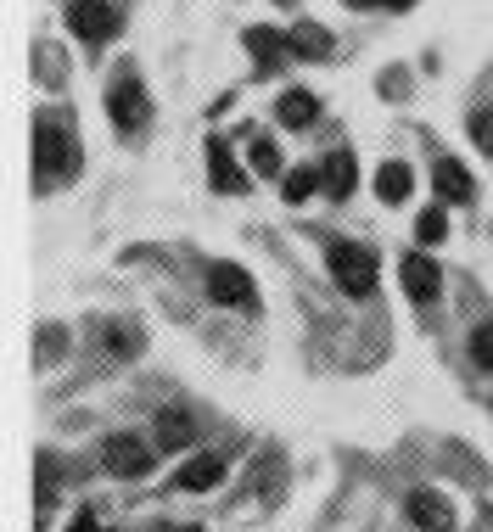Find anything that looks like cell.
<instances>
[{"instance_id": "1", "label": "cell", "mask_w": 493, "mask_h": 532, "mask_svg": "<svg viewBox=\"0 0 493 532\" xmlns=\"http://www.w3.org/2000/svg\"><path fill=\"white\" fill-rule=\"evenodd\" d=\"M73 174H79V124H73V112L62 107L34 112V180H40V191H57Z\"/></svg>"}, {"instance_id": "2", "label": "cell", "mask_w": 493, "mask_h": 532, "mask_svg": "<svg viewBox=\"0 0 493 532\" xmlns=\"http://www.w3.org/2000/svg\"><path fill=\"white\" fill-rule=\"evenodd\" d=\"M107 118H113L124 135L146 129V118H152V96H146V84H141L135 68H118L113 79H107Z\"/></svg>"}, {"instance_id": "3", "label": "cell", "mask_w": 493, "mask_h": 532, "mask_svg": "<svg viewBox=\"0 0 493 532\" xmlns=\"http://www.w3.org/2000/svg\"><path fill=\"white\" fill-rule=\"evenodd\" d=\"M325 264H331V280H337L348 297H370V292H376V252H370V247H359V241H331Z\"/></svg>"}, {"instance_id": "4", "label": "cell", "mask_w": 493, "mask_h": 532, "mask_svg": "<svg viewBox=\"0 0 493 532\" xmlns=\"http://www.w3.org/2000/svg\"><path fill=\"white\" fill-rule=\"evenodd\" d=\"M157 454H163L157 443H141V437H129V432H113L107 443H101V465H107L113 476H124V482L152 476L157 471Z\"/></svg>"}, {"instance_id": "5", "label": "cell", "mask_w": 493, "mask_h": 532, "mask_svg": "<svg viewBox=\"0 0 493 532\" xmlns=\"http://www.w3.org/2000/svg\"><path fill=\"white\" fill-rule=\"evenodd\" d=\"M68 28L85 45H107V40H118L124 12H118L113 0H73V6H68Z\"/></svg>"}, {"instance_id": "6", "label": "cell", "mask_w": 493, "mask_h": 532, "mask_svg": "<svg viewBox=\"0 0 493 532\" xmlns=\"http://www.w3.org/2000/svg\"><path fill=\"white\" fill-rule=\"evenodd\" d=\"M208 297L219 308H258V286L253 275L241 264H230V258H219V264H208Z\"/></svg>"}, {"instance_id": "7", "label": "cell", "mask_w": 493, "mask_h": 532, "mask_svg": "<svg viewBox=\"0 0 493 532\" xmlns=\"http://www.w3.org/2000/svg\"><path fill=\"white\" fill-rule=\"evenodd\" d=\"M398 275H404V292H409V303H437V292H443V269H437V258L432 252H409L404 264H398Z\"/></svg>"}, {"instance_id": "8", "label": "cell", "mask_w": 493, "mask_h": 532, "mask_svg": "<svg viewBox=\"0 0 493 532\" xmlns=\"http://www.w3.org/2000/svg\"><path fill=\"white\" fill-rule=\"evenodd\" d=\"M152 443L163 448V454H174V448H185V443H197V415H191V409H157Z\"/></svg>"}, {"instance_id": "9", "label": "cell", "mask_w": 493, "mask_h": 532, "mask_svg": "<svg viewBox=\"0 0 493 532\" xmlns=\"http://www.w3.org/2000/svg\"><path fill=\"white\" fill-rule=\"evenodd\" d=\"M247 51L258 56V73H275L286 62V56H297L292 51V34H281V28H247Z\"/></svg>"}, {"instance_id": "10", "label": "cell", "mask_w": 493, "mask_h": 532, "mask_svg": "<svg viewBox=\"0 0 493 532\" xmlns=\"http://www.w3.org/2000/svg\"><path fill=\"white\" fill-rule=\"evenodd\" d=\"M432 191H437V202H471L477 185H471V174H465L460 157H437L432 163Z\"/></svg>"}, {"instance_id": "11", "label": "cell", "mask_w": 493, "mask_h": 532, "mask_svg": "<svg viewBox=\"0 0 493 532\" xmlns=\"http://www.w3.org/2000/svg\"><path fill=\"white\" fill-rule=\"evenodd\" d=\"M208 180H213V191H225V196L247 191V174L236 168V157H230L225 135H208Z\"/></svg>"}, {"instance_id": "12", "label": "cell", "mask_w": 493, "mask_h": 532, "mask_svg": "<svg viewBox=\"0 0 493 532\" xmlns=\"http://www.w3.org/2000/svg\"><path fill=\"white\" fill-rule=\"evenodd\" d=\"M409 521H415L421 532H454V510H449V499H443V493H432V488L409 493Z\"/></svg>"}, {"instance_id": "13", "label": "cell", "mask_w": 493, "mask_h": 532, "mask_svg": "<svg viewBox=\"0 0 493 532\" xmlns=\"http://www.w3.org/2000/svg\"><path fill=\"white\" fill-rule=\"evenodd\" d=\"M320 185H325L331 202H348L353 185H359V163H353V152H331V157H325V163H320Z\"/></svg>"}, {"instance_id": "14", "label": "cell", "mask_w": 493, "mask_h": 532, "mask_svg": "<svg viewBox=\"0 0 493 532\" xmlns=\"http://www.w3.org/2000/svg\"><path fill=\"white\" fill-rule=\"evenodd\" d=\"M174 482H180L185 493H208V488H219V482H225V454H197V460H185Z\"/></svg>"}, {"instance_id": "15", "label": "cell", "mask_w": 493, "mask_h": 532, "mask_svg": "<svg viewBox=\"0 0 493 532\" xmlns=\"http://www.w3.org/2000/svg\"><path fill=\"white\" fill-rule=\"evenodd\" d=\"M275 118H281L286 129H309L314 118H320V96H314V90H286V96L275 101Z\"/></svg>"}, {"instance_id": "16", "label": "cell", "mask_w": 493, "mask_h": 532, "mask_svg": "<svg viewBox=\"0 0 493 532\" xmlns=\"http://www.w3.org/2000/svg\"><path fill=\"white\" fill-rule=\"evenodd\" d=\"M409 191H415V174H409V163H381V168H376V196L387 202V208L409 202Z\"/></svg>"}, {"instance_id": "17", "label": "cell", "mask_w": 493, "mask_h": 532, "mask_svg": "<svg viewBox=\"0 0 493 532\" xmlns=\"http://www.w3.org/2000/svg\"><path fill=\"white\" fill-rule=\"evenodd\" d=\"M101 348L107 353H118V359H129V353H141V331H135V325H101Z\"/></svg>"}, {"instance_id": "18", "label": "cell", "mask_w": 493, "mask_h": 532, "mask_svg": "<svg viewBox=\"0 0 493 532\" xmlns=\"http://www.w3.org/2000/svg\"><path fill=\"white\" fill-rule=\"evenodd\" d=\"M247 163H253V174H264V180H275L281 174V146L264 135H253V146H247Z\"/></svg>"}, {"instance_id": "19", "label": "cell", "mask_w": 493, "mask_h": 532, "mask_svg": "<svg viewBox=\"0 0 493 532\" xmlns=\"http://www.w3.org/2000/svg\"><path fill=\"white\" fill-rule=\"evenodd\" d=\"M443 236H449V219H443V208H421V213H415V241H421V247H437Z\"/></svg>"}, {"instance_id": "20", "label": "cell", "mask_w": 493, "mask_h": 532, "mask_svg": "<svg viewBox=\"0 0 493 532\" xmlns=\"http://www.w3.org/2000/svg\"><path fill=\"white\" fill-rule=\"evenodd\" d=\"M314 185H320V168H297V174H286L281 196L297 208V202H309V196H314Z\"/></svg>"}, {"instance_id": "21", "label": "cell", "mask_w": 493, "mask_h": 532, "mask_svg": "<svg viewBox=\"0 0 493 532\" xmlns=\"http://www.w3.org/2000/svg\"><path fill=\"white\" fill-rule=\"evenodd\" d=\"M292 51L297 56H331V40H325V28H292Z\"/></svg>"}, {"instance_id": "22", "label": "cell", "mask_w": 493, "mask_h": 532, "mask_svg": "<svg viewBox=\"0 0 493 532\" xmlns=\"http://www.w3.org/2000/svg\"><path fill=\"white\" fill-rule=\"evenodd\" d=\"M471 364H477V370H488V376H493V320L471 331Z\"/></svg>"}, {"instance_id": "23", "label": "cell", "mask_w": 493, "mask_h": 532, "mask_svg": "<svg viewBox=\"0 0 493 532\" xmlns=\"http://www.w3.org/2000/svg\"><path fill=\"white\" fill-rule=\"evenodd\" d=\"M34 348H40V364H57V353L68 348V331L62 325H40V342Z\"/></svg>"}, {"instance_id": "24", "label": "cell", "mask_w": 493, "mask_h": 532, "mask_svg": "<svg viewBox=\"0 0 493 532\" xmlns=\"http://www.w3.org/2000/svg\"><path fill=\"white\" fill-rule=\"evenodd\" d=\"M471 140H477L482 152L493 157V107H477V112H471Z\"/></svg>"}, {"instance_id": "25", "label": "cell", "mask_w": 493, "mask_h": 532, "mask_svg": "<svg viewBox=\"0 0 493 532\" xmlns=\"http://www.w3.org/2000/svg\"><path fill=\"white\" fill-rule=\"evenodd\" d=\"M348 6H359V12H404L409 0H348Z\"/></svg>"}, {"instance_id": "26", "label": "cell", "mask_w": 493, "mask_h": 532, "mask_svg": "<svg viewBox=\"0 0 493 532\" xmlns=\"http://www.w3.org/2000/svg\"><path fill=\"white\" fill-rule=\"evenodd\" d=\"M381 90H393V101H398V96H404V73H398V68L381 73Z\"/></svg>"}, {"instance_id": "27", "label": "cell", "mask_w": 493, "mask_h": 532, "mask_svg": "<svg viewBox=\"0 0 493 532\" xmlns=\"http://www.w3.org/2000/svg\"><path fill=\"white\" fill-rule=\"evenodd\" d=\"M68 532H101V527H96V516H90V510H79V516H73V527H68Z\"/></svg>"}, {"instance_id": "28", "label": "cell", "mask_w": 493, "mask_h": 532, "mask_svg": "<svg viewBox=\"0 0 493 532\" xmlns=\"http://www.w3.org/2000/svg\"><path fill=\"white\" fill-rule=\"evenodd\" d=\"M180 532H202V527H180Z\"/></svg>"}]
</instances>
